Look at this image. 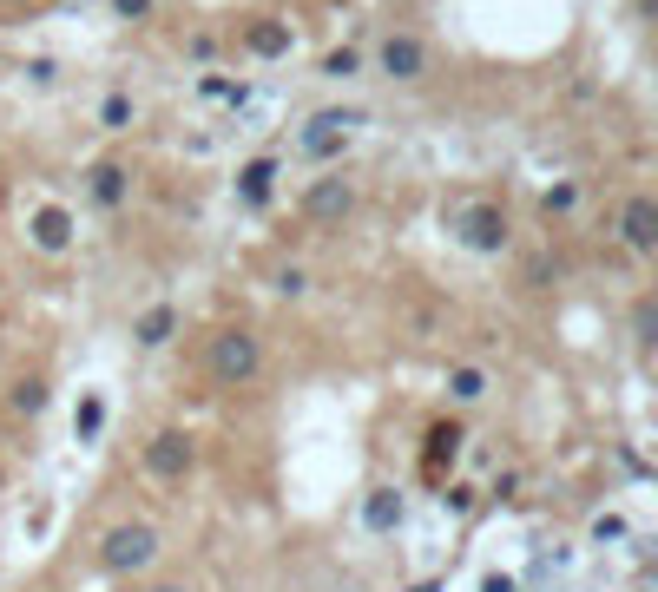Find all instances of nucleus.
Returning a JSON list of instances; mask_svg holds the SVG:
<instances>
[{
    "label": "nucleus",
    "mask_w": 658,
    "mask_h": 592,
    "mask_svg": "<svg viewBox=\"0 0 658 592\" xmlns=\"http://www.w3.org/2000/svg\"><path fill=\"white\" fill-rule=\"evenodd\" d=\"M204 99H218V106H237V99H244V86H237V79H204Z\"/></svg>",
    "instance_id": "nucleus-20"
},
{
    "label": "nucleus",
    "mask_w": 658,
    "mask_h": 592,
    "mask_svg": "<svg viewBox=\"0 0 658 592\" xmlns=\"http://www.w3.org/2000/svg\"><path fill=\"white\" fill-rule=\"evenodd\" d=\"M257 362H264V349H257L251 329H218V336L204 343V369L218 375V382H251Z\"/></svg>",
    "instance_id": "nucleus-2"
},
{
    "label": "nucleus",
    "mask_w": 658,
    "mask_h": 592,
    "mask_svg": "<svg viewBox=\"0 0 658 592\" xmlns=\"http://www.w3.org/2000/svg\"><path fill=\"white\" fill-rule=\"evenodd\" d=\"M468 237H474V244H481V250H501V244H507V224L494 218V211H481V218L468 224Z\"/></svg>",
    "instance_id": "nucleus-15"
},
{
    "label": "nucleus",
    "mask_w": 658,
    "mask_h": 592,
    "mask_svg": "<svg viewBox=\"0 0 658 592\" xmlns=\"http://www.w3.org/2000/svg\"><path fill=\"white\" fill-rule=\"evenodd\" d=\"M132 119H139V99H132V93H112L106 106H99V125H106V132H126Z\"/></svg>",
    "instance_id": "nucleus-13"
},
{
    "label": "nucleus",
    "mask_w": 658,
    "mask_h": 592,
    "mask_svg": "<svg viewBox=\"0 0 658 592\" xmlns=\"http://www.w3.org/2000/svg\"><path fill=\"white\" fill-rule=\"evenodd\" d=\"M639 343L658 349V303H639Z\"/></svg>",
    "instance_id": "nucleus-22"
},
{
    "label": "nucleus",
    "mask_w": 658,
    "mask_h": 592,
    "mask_svg": "<svg viewBox=\"0 0 658 592\" xmlns=\"http://www.w3.org/2000/svg\"><path fill=\"white\" fill-rule=\"evenodd\" d=\"M99 415H106V408H99V395H86V402H79V435H86V441L99 435Z\"/></svg>",
    "instance_id": "nucleus-21"
},
{
    "label": "nucleus",
    "mask_w": 658,
    "mask_h": 592,
    "mask_svg": "<svg viewBox=\"0 0 658 592\" xmlns=\"http://www.w3.org/2000/svg\"><path fill=\"white\" fill-rule=\"evenodd\" d=\"M152 14V0H112V20H145Z\"/></svg>",
    "instance_id": "nucleus-23"
},
{
    "label": "nucleus",
    "mask_w": 658,
    "mask_h": 592,
    "mask_svg": "<svg viewBox=\"0 0 658 592\" xmlns=\"http://www.w3.org/2000/svg\"><path fill=\"white\" fill-rule=\"evenodd\" d=\"M356 66H362V47H336V53L323 60V73H329V79H349Z\"/></svg>",
    "instance_id": "nucleus-16"
},
{
    "label": "nucleus",
    "mask_w": 658,
    "mask_h": 592,
    "mask_svg": "<svg viewBox=\"0 0 658 592\" xmlns=\"http://www.w3.org/2000/svg\"><path fill=\"white\" fill-rule=\"evenodd\" d=\"M40 402H47V382H20L14 389V415H40Z\"/></svg>",
    "instance_id": "nucleus-17"
},
{
    "label": "nucleus",
    "mask_w": 658,
    "mask_h": 592,
    "mask_svg": "<svg viewBox=\"0 0 658 592\" xmlns=\"http://www.w3.org/2000/svg\"><path fill=\"white\" fill-rule=\"evenodd\" d=\"M448 389H455V402H474V395H487V375L474 369V362H461V369L448 375Z\"/></svg>",
    "instance_id": "nucleus-14"
},
{
    "label": "nucleus",
    "mask_w": 658,
    "mask_h": 592,
    "mask_svg": "<svg viewBox=\"0 0 658 592\" xmlns=\"http://www.w3.org/2000/svg\"><path fill=\"white\" fill-rule=\"evenodd\" d=\"M185 60L211 66V60H218V33H191V40H185Z\"/></svg>",
    "instance_id": "nucleus-19"
},
{
    "label": "nucleus",
    "mask_w": 658,
    "mask_h": 592,
    "mask_svg": "<svg viewBox=\"0 0 658 592\" xmlns=\"http://www.w3.org/2000/svg\"><path fill=\"white\" fill-rule=\"evenodd\" d=\"M573 204H580V191H573V185H553L547 191V211H573Z\"/></svg>",
    "instance_id": "nucleus-24"
},
{
    "label": "nucleus",
    "mask_w": 658,
    "mask_h": 592,
    "mask_svg": "<svg viewBox=\"0 0 658 592\" xmlns=\"http://www.w3.org/2000/svg\"><path fill=\"white\" fill-rule=\"evenodd\" d=\"M86 191H93V204H99V211H119V204H126V191H132V178L119 172V165H93Z\"/></svg>",
    "instance_id": "nucleus-9"
},
{
    "label": "nucleus",
    "mask_w": 658,
    "mask_h": 592,
    "mask_svg": "<svg viewBox=\"0 0 658 592\" xmlns=\"http://www.w3.org/2000/svg\"><path fill=\"white\" fill-rule=\"evenodd\" d=\"M33 244H40V250H66V244H73V218H66L60 204L33 211Z\"/></svg>",
    "instance_id": "nucleus-10"
},
{
    "label": "nucleus",
    "mask_w": 658,
    "mask_h": 592,
    "mask_svg": "<svg viewBox=\"0 0 658 592\" xmlns=\"http://www.w3.org/2000/svg\"><path fill=\"white\" fill-rule=\"evenodd\" d=\"M165 592H185V586H165Z\"/></svg>",
    "instance_id": "nucleus-25"
},
{
    "label": "nucleus",
    "mask_w": 658,
    "mask_h": 592,
    "mask_svg": "<svg viewBox=\"0 0 658 592\" xmlns=\"http://www.w3.org/2000/svg\"><path fill=\"white\" fill-rule=\"evenodd\" d=\"M349 204H356V185H349V178H316V185L303 191V211H310V218H343Z\"/></svg>",
    "instance_id": "nucleus-7"
},
{
    "label": "nucleus",
    "mask_w": 658,
    "mask_h": 592,
    "mask_svg": "<svg viewBox=\"0 0 658 592\" xmlns=\"http://www.w3.org/2000/svg\"><path fill=\"white\" fill-rule=\"evenodd\" d=\"M145 468H152L158 481H178V474L191 468V435H185V428H165V435H152V448H145Z\"/></svg>",
    "instance_id": "nucleus-5"
},
{
    "label": "nucleus",
    "mask_w": 658,
    "mask_h": 592,
    "mask_svg": "<svg viewBox=\"0 0 658 592\" xmlns=\"http://www.w3.org/2000/svg\"><path fill=\"white\" fill-rule=\"evenodd\" d=\"M277 185V158H251V165H244V178H237V191H244V204H264V191Z\"/></svg>",
    "instance_id": "nucleus-11"
},
{
    "label": "nucleus",
    "mask_w": 658,
    "mask_h": 592,
    "mask_svg": "<svg viewBox=\"0 0 658 592\" xmlns=\"http://www.w3.org/2000/svg\"><path fill=\"white\" fill-rule=\"evenodd\" d=\"M290 47H297V33L283 27V20H257V27L244 33V53H251V60H290Z\"/></svg>",
    "instance_id": "nucleus-8"
},
{
    "label": "nucleus",
    "mask_w": 658,
    "mask_h": 592,
    "mask_svg": "<svg viewBox=\"0 0 658 592\" xmlns=\"http://www.w3.org/2000/svg\"><path fill=\"white\" fill-rule=\"evenodd\" d=\"M376 66H382V73H389V79H422L428 73V40H422V33H382V40H376Z\"/></svg>",
    "instance_id": "nucleus-4"
},
{
    "label": "nucleus",
    "mask_w": 658,
    "mask_h": 592,
    "mask_svg": "<svg viewBox=\"0 0 658 592\" xmlns=\"http://www.w3.org/2000/svg\"><path fill=\"white\" fill-rule=\"evenodd\" d=\"M362 125V112H349V106H323V112H310L303 119V132H297V145L310 158H336L343 152V132H356Z\"/></svg>",
    "instance_id": "nucleus-3"
},
{
    "label": "nucleus",
    "mask_w": 658,
    "mask_h": 592,
    "mask_svg": "<svg viewBox=\"0 0 658 592\" xmlns=\"http://www.w3.org/2000/svg\"><path fill=\"white\" fill-rule=\"evenodd\" d=\"M172 329H178V310H165V303H158V310H145V316H139V343H145V349H158L165 336H172Z\"/></svg>",
    "instance_id": "nucleus-12"
},
{
    "label": "nucleus",
    "mask_w": 658,
    "mask_h": 592,
    "mask_svg": "<svg viewBox=\"0 0 658 592\" xmlns=\"http://www.w3.org/2000/svg\"><path fill=\"white\" fill-rule=\"evenodd\" d=\"M395 514H402V500H395L389 487H382V494H369V520H376V527H395Z\"/></svg>",
    "instance_id": "nucleus-18"
},
{
    "label": "nucleus",
    "mask_w": 658,
    "mask_h": 592,
    "mask_svg": "<svg viewBox=\"0 0 658 592\" xmlns=\"http://www.w3.org/2000/svg\"><path fill=\"white\" fill-rule=\"evenodd\" d=\"M619 237H626L639 257H652L658 250V198H632L626 211H619Z\"/></svg>",
    "instance_id": "nucleus-6"
},
{
    "label": "nucleus",
    "mask_w": 658,
    "mask_h": 592,
    "mask_svg": "<svg viewBox=\"0 0 658 592\" xmlns=\"http://www.w3.org/2000/svg\"><path fill=\"white\" fill-rule=\"evenodd\" d=\"M158 553H165V540H158V527H145V520H119V527L99 540L106 573H145Z\"/></svg>",
    "instance_id": "nucleus-1"
}]
</instances>
